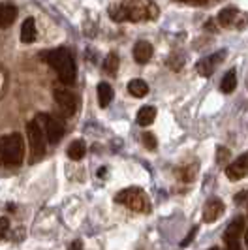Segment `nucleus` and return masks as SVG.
<instances>
[{
    "instance_id": "f3484780",
    "label": "nucleus",
    "mask_w": 248,
    "mask_h": 250,
    "mask_svg": "<svg viewBox=\"0 0 248 250\" xmlns=\"http://www.w3.org/2000/svg\"><path fill=\"white\" fill-rule=\"evenodd\" d=\"M85 154H87V145H85V141L75 139V141L70 143V147H68V156H70L72 160H81Z\"/></svg>"
},
{
    "instance_id": "423d86ee",
    "label": "nucleus",
    "mask_w": 248,
    "mask_h": 250,
    "mask_svg": "<svg viewBox=\"0 0 248 250\" xmlns=\"http://www.w3.org/2000/svg\"><path fill=\"white\" fill-rule=\"evenodd\" d=\"M55 100L59 104V109L66 117H74L77 113V98L68 88H55Z\"/></svg>"
},
{
    "instance_id": "a878e982",
    "label": "nucleus",
    "mask_w": 248,
    "mask_h": 250,
    "mask_svg": "<svg viewBox=\"0 0 248 250\" xmlns=\"http://www.w3.org/2000/svg\"><path fill=\"white\" fill-rule=\"evenodd\" d=\"M81 247H83L81 243H74V245H72V249H81Z\"/></svg>"
},
{
    "instance_id": "20e7f679",
    "label": "nucleus",
    "mask_w": 248,
    "mask_h": 250,
    "mask_svg": "<svg viewBox=\"0 0 248 250\" xmlns=\"http://www.w3.org/2000/svg\"><path fill=\"white\" fill-rule=\"evenodd\" d=\"M119 203L126 205L128 209L132 211H137V213H150V201L147 198V194L137 187L132 188H124L119 192V196L115 198Z\"/></svg>"
},
{
    "instance_id": "0eeeda50",
    "label": "nucleus",
    "mask_w": 248,
    "mask_h": 250,
    "mask_svg": "<svg viewBox=\"0 0 248 250\" xmlns=\"http://www.w3.org/2000/svg\"><path fill=\"white\" fill-rule=\"evenodd\" d=\"M245 229V218L243 216H237L231 220V224L226 228V233H224V239H226V245L229 250H239L241 249V243H239V237H241V231Z\"/></svg>"
},
{
    "instance_id": "b1692460",
    "label": "nucleus",
    "mask_w": 248,
    "mask_h": 250,
    "mask_svg": "<svg viewBox=\"0 0 248 250\" xmlns=\"http://www.w3.org/2000/svg\"><path fill=\"white\" fill-rule=\"evenodd\" d=\"M229 158V150L224 149V147H218V156H216V160H218V164H224L226 160Z\"/></svg>"
},
{
    "instance_id": "6ab92c4d",
    "label": "nucleus",
    "mask_w": 248,
    "mask_h": 250,
    "mask_svg": "<svg viewBox=\"0 0 248 250\" xmlns=\"http://www.w3.org/2000/svg\"><path fill=\"white\" fill-rule=\"evenodd\" d=\"M113 100V88L109 83H100L98 85V102L102 107H107Z\"/></svg>"
},
{
    "instance_id": "ddd939ff",
    "label": "nucleus",
    "mask_w": 248,
    "mask_h": 250,
    "mask_svg": "<svg viewBox=\"0 0 248 250\" xmlns=\"http://www.w3.org/2000/svg\"><path fill=\"white\" fill-rule=\"evenodd\" d=\"M17 8L13 4H0V28H6L15 21Z\"/></svg>"
},
{
    "instance_id": "f257e3e1",
    "label": "nucleus",
    "mask_w": 248,
    "mask_h": 250,
    "mask_svg": "<svg viewBox=\"0 0 248 250\" xmlns=\"http://www.w3.org/2000/svg\"><path fill=\"white\" fill-rule=\"evenodd\" d=\"M113 21H145L156 19L158 8L150 0H124L117 6H111Z\"/></svg>"
},
{
    "instance_id": "f03ea898",
    "label": "nucleus",
    "mask_w": 248,
    "mask_h": 250,
    "mask_svg": "<svg viewBox=\"0 0 248 250\" xmlns=\"http://www.w3.org/2000/svg\"><path fill=\"white\" fill-rule=\"evenodd\" d=\"M45 62L57 72L59 79L64 85H72L75 81V62L72 53L68 49L61 47V49H53L45 53Z\"/></svg>"
},
{
    "instance_id": "bb28decb",
    "label": "nucleus",
    "mask_w": 248,
    "mask_h": 250,
    "mask_svg": "<svg viewBox=\"0 0 248 250\" xmlns=\"http://www.w3.org/2000/svg\"><path fill=\"white\" fill-rule=\"evenodd\" d=\"M247 247H248V229H247Z\"/></svg>"
},
{
    "instance_id": "5701e85b",
    "label": "nucleus",
    "mask_w": 248,
    "mask_h": 250,
    "mask_svg": "<svg viewBox=\"0 0 248 250\" xmlns=\"http://www.w3.org/2000/svg\"><path fill=\"white\" fill-rule=\"evenodd\" d=\"M8 229H10V220L6 216H2L0 218V237H4L8 233Z\"/></svg>"
},
{
    "instance_id": "39448f33",
    "label": "nucleus",
    "mask_w": 248,
    "mask_h": 250,
    "mask_svg": "<svg viewBox=\"0 0 248 250\" xmlns=\"http://www.w3.org/2000/svg\"><path fill=\"white\" fill-rule=\"evenodd\" d=\"M26 134H28V145H30V152L32 158L38 160L43 156L45 152V145H43V130L40 126V119H32L30 123H26Z\"/></svg>"
},
{
    "instance_id": "6e6552de",
    "label": "nucleus",
    "mask_w": 248,
    "mask_h": 250,
    "mask_svg": "<svg viewBox=\"0 0 248 250\" xmlns=\"http://www.w3.org/2000/svg\"><path fill=\"white\" fill-rule=\"evenodd\" d=\"M45 136L47 141L57 145L64 136V123L55 115H45Z\"/></svg>"
},
{
    "instance_id": "f8f14e48",
    "label": "nucleus",
    "mask_w": 248,
    "mask_h": 250,
    "mask_svg": "<svg viewBox=\"0 0 248 250\" xmlns=\"http://www.w3.org/2000/svg\"><path fill=\"white\" fill-rule=\"evenodd\" d=\"M150 57H152V45H150L149 42H137L136 47H134V59H136V62L139 64H147L150 61Z\"/></svg>"
},
{
    "instance_id": "7ed1b4c3",
    "label": "nucleus",
    "mask_w": 248,
    "mask_h": 250,
    "mask_svg": "<svg viewBox=\"0 0 248 250\" xmlns=\"http://www.w3.org/2000/svg\"><path fill=\"white\" fill-rule=\"evenodd\" d=\"M25 158V143L21 134H10L0 138V166L17 167Z\"/></svg>"
},
{
    "instance_id": "412c9836",
    "label": "nucleus",
    "mask_w": 248,
    "mask_h": 250,
    "mask_svg": "<svg viewBox=\"0 0 248 250\" xmlns=\"http://www.w3.org/2000/svg\"><path fill=\"white\" fill-rule=\"evenodd\" d=\"M103 70L109 75H117V72H119V57H117V53L111 51V53L105 57V61H103Z\"/></svg>"
},
{
    "instance_id": "393cba45",
    "label": "nucleus",
    "mask_w": 248,
    "mask_h": 250,
    "mask_svg": "<svg viewBox=\"0 0 248 250\" xmlns=\"http://www.w3.org/2000/svg\"><path fill=\"white\" fill-rule=\"evenodd\" d=\"M196 231H198V228H194V229H190V233H188V235H186L185 241L181 243V247H186V245H188V243H190V241L194 239V235H196Z\"/></svg>"
},
{
    "instance_id": "9b49d317",
    "label": "nucleus",
    "mask_w": 248,
    "mask_h": 250,
    "mask_svg": "<svg viewBox=\"0 0 248 250\" xmlns=\"http://www.w3.org/2000/svg\"><path fill=\"white\" fill-rule=\"evenodd\" d=\"M224 55H226V53H224V51H220V53L212 55V57H209V59H203V61L198 64V72L203 75V77H209V75L214 72V68L218 66V62L222 61Z\"/></svg>"
},
{
    "instance_id": "1a4fd4ad",
    "label": "nucleus",
    "mask_w": 248,
    "mask_h": 250,
    "mask_svg": "<svg viewBox=\"0 0 248 250\" xmlns=\"http://www.w3.org/2000/svg\"><path fill=\"white\" fill-rule=\"evenodd\" d=\"M226 175L229 181H239V179L248 175V152L241 154L237 160H233L226 167Z\"/></svg>"
},
{
    "instance_id": "2eb2a0df",
    "label": "nucleus",
    "mask_w": 248,
    "mask_h": 250,
    "mask_svg": "<svg viewBox=\"0 0 248 250\" xmlns=\"http://www.w3.org/2000/svg\"><path fill=\"white\" fill-rule=\"evenodd\" d=\"M156 119V107L152 105H145L137 111V125L139 126H150Z\"/></svg>"
},
{
    "instance_id": "4468645a",
    "label": "nucleus",
    "mask_w": 248,
    "mask_h": 250,
    "mask_svg": "<svg viewBox=\"0 0 248 250\" xmlns=\"http://www.w3.org/2000/svg\"><path fill=\"white\" fill-rule=\"evenodd\" d=\"M36 40V23L32 17H28L23 21V26H21V42L23 43H32Z\"/></svg>"
},
{
    "instance_id": "aec40b11",
    "label": "nucleus",
    "mask_w": 248,
    "mask_h": 250,
    "mask_svg": "<svg viewBox=\"0 0 248 250\" xmlns=\"http://www.w3.org/2000/svg\"><path fill=\"white\" fill-rule=\"evenodd\" d=\"M235 87H237V72L235 70H229V72L222 77L220 88H222V92L229 94V92H233V90H235Z\"/></svg>"
},
{
    "instance_id": "dca6fc26",
    "label": "nucleus",
    "mask_w": 248,
    "mask_h": 250,
    "mask_svg": "<svg viewBox=\"0 0 248 250\" xmlns=\"http://www.w3.org/2000/svg\"><path fill=\"white\" fill-rule=\"evenodd\" d=\"M128 90H130V94H132L134 98H143V96H147V92H149V85H147L143 79H132V81L128 83Z\"/></svg>"
},
{
    "instance_id": "9d476101",
    "label": "nucleus",
    "mask_w": 248,
    "mask_h": 250,
    "mask_svg": "<svg viewBox=\"0 0 248 250\" xmlns=\"http://www.w3.org/2000/svg\"><path fill=\"white\" fill-rule=\"evenodd\" d=\"M224 214V203L220 200H209L205 209H203V220L205 222H214Z\"/></svg>"
},
{
    "instance_id": "a211bd4d",
    "label": "nucleus",
    "mask_w": 248,
    "mask_h": 250,
    "mask_svg": "<svg viewBox=\"0 0 248 250\" xmlns=\"http://www.w3.org/2000/svg\"><path fill=\"white\" fill-rule=\"evenodd\" d=\"M237 17H239V10L233 8V6H227V8H224L222 12L218 13V21L224 26H231L237 21Z\"/></svg>"
},
{
    "instance_id": "4be33fe9",
    "label": "nucleus",
    "mask_w": 248,
    "mask_h": 250,
    "mask_svg": "<svg viewBox=\"0 0 248 250\" xmlns=\"http://www.w3.org/2000/svg\"><path fill=\"white\" fill-rule=\"evenodd\" d=\"M143 141H145V145H147L150 150L156 149V139H154L152 134H143Z\"/></svg>"
}]
</instances>
